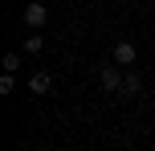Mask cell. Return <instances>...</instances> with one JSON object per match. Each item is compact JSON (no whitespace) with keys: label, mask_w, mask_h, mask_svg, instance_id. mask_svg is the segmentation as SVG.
Wrapping results in <instances>:
<instances>
[{"label":"cell","mask_w":155,"mask_h":151,"mask_svg":"<svg viewBox=\"0 0 155 151\" xmlns=\"http://www.w3.org/2000/svg\"><path fill=\"white\" fill-rule=\"evenodd\" d=\"M12 90H16V74L4 70V78H0V94H12Z\"/></svg>","instance_id":"obj_7"},{"label":"cell","mask_w":155,"mask_h":151,"mask_svg":"<svg viewBox=\"0 0 155 151\" xmlns=\"http://www.w3.org/2000/svg\"><path fill=\"white\" fill-rule=\"evenodd\" d=\"M135 57H139V49H135L131 41H118V45H114V53H110V61H118L123 70H131V65H135Z\"/></svg>","instance_id":"obj_3"},{"label":"cell","mask_w":155,"mask_h":151,"mask_svg":"<svg viewBox=\"0 0 155 151\" xmlns=\"http://www.w3.org/2000/svg\"><path fill=\"white\" fill-rule=\"evenodd\" d=\"M45 21H49V8L41 4V0H29V4H25V25H29V29H41Z\"/></svg>","instance_id":"obj_2"},{"label":"cell","mask_w":155,"mask_h":151,"mask_svg":"<svg viewBox=\"0 0 155 151\" xmlns=\"http://www.w3.org/2000/svg\"><path fill=\"white\" fill-rule=\"evenodd\" d=\"M123 78H127V70H123L118 61H106V65H98V86H102V90H110V94H118Z\"/></svg>","instance_id":"obj_1"},{"label":"cell","mask_w":155,"mask_h":151,"mask_svg":"<svg viewBox=\"0 0 155 151\" xmlns=\"http://www.w3.org/2000/svg\"><path fill=\"white\" fill-rule=\"evenodd\" d=\"M41 49H45V37L41 33H29L25 37V53H41Z\"/></svg>","instance_id":"obj_6"},{"label":"cell","mask_w":155,"mask_h":151,"mask_svg":"<svg viewBox=\"0 0 155 151\" xmlns=\"http://www.w3.org/2000/svg\"><path fill=\"white\" fill-rule=\"evenodd\" d=\"M4 70H8V74L21 70V53H16V49H12V53H4Z\"/></svg>","instance_id":"obj_8"},{"label":"cell","mask_w":155,"mask_h":151,"mask_svg":"<svg viewBox=\"0 0 155 151\" xmlns=\"http://www.w3.org/2000/svg\"><path fill=\"white\" fill-rule=\"evenodd\" d=\"M118 94H123V98H139V94H143V78H139L135 70H127V78H123V86H118Z\"/></svg>","instance_id":"obj_4"},{"label":"cell","mask_w":155,"mask_h":151,"mask_svg":"<svg viewBox=\"0 0 155 151\" xmlns=\"http://www.w3.org/2000/svg\"><path fill=\"white\" fill-rule=\"evenodd\" d=\"M49 86H53V74H49V70L29 74V90H33V94H49Z\"/></svg>","instance_id":"obj_5"}]
</instances>
